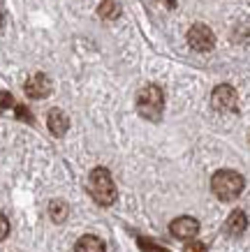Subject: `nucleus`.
Masks as SVG:
<instances>
[{"mask_svg":"<svg viewBox=\"0 0 250 252\" xmlns=\"http://www.w3.org/2000/svg\"><path fill=\"white\" fill-rule=\"evenodd\" d=\"M98 14L102 16V19H107V21H114L116 16L121 14V5H118L116 0H102V2H100Z\"/></svg>","mask_w":250,"mask_h":252,"instance_id":"9b49d317","label":"nucleus"},{"mask_svg":"<svg viewBox=\"0 0 250 252\" xmlns=\"http://www.w3.org/2000/svg\"><path fill=\"white\" fill-rule=\"evenodd\" d=\"M183 252H206V245L195 241V243H188V245H185V250H183Z\"/></svg>","mask_w":250,"mask_h":252,"instance_id":"f3484780","label":"nucleus"},{"mask_svg":"<svg viewBox=\"0 0 250 252\" xmlns=\"http://www.w3.org/2000/svg\"><path fill=\"white\" fill-rule=\"evenodd\" d=\"M246 224H248L246 213H243V211H232V215H229V220H227V231L229 234H232V236L243 234V231H246Z\"/></svg>","mask_w":250,"mask_h":252,"instance_id":"9d476101","label":"nucleus"},{"mask_svg":"<svg viewBox=\"0 0 250 252\" xmlns=\"http://www.w3.org/2000/svg\"><path fill=\"white\" fill-rule=\"evenodd\" d=\"M14 116H16V118H21V121H31V114H28V109L21 107V104H14Z\"/></svg>","mask_w":250,"mask_h":252,"instance_id":"2eb2a0df","label":"nucleus"},{"mask_svg":"<svg viewBox=\"0 0 250 252\" xmlns=\"http://www.w3.org/2000/svg\"><path fill=\"white\" fill-rule=\"evenodd\" d=\"M137 243H139V250H142V252H169L167 248L158 245L155 241H148V238H139Z\"/></svg>","mask_w":250,"mask_h":252,"instance_id":"ddd939ff","label":"nucleus"},{"mask_svg":"<svg viewBox=\"0 0 250 252\" xmlns=\"http://www.w3.org/2000/svg\"><path fill=\"white\" fill-rule=\"evenodd\" d=\"M211 188L213 194L222 201H232L243 192V178L236 171H229V169H222L211 178Z\"/></svg>","mask_w":250,"mask_h":252,"instance_id":"f03ea898","label":"nucleus"},{"mask_svg":"<svg viewBox=\"0 0 250 252\" xmlns=\"http://www.w3.org/2000/svg\"><path fill=\"white\" fill-rule=\"evenodd\" d=\"M7 234H9V222H7L5 215H0V241L7 236Z\"/></svg>","mask_w":250,"mask_h":252,"instance_id":"dca6fc26","label":"nucleus"},{"mask_svg":"<svg viewBox=\"0 0 250 252\" xmlns=\"http://www.w3.org/2000/svg\"><path fill=\"white\" fill-rule=\"evenodd\" d=\"M188 42L195 51H211L213 46H215V35H213V31L209 26L195 23L188 31Z\"/></svg>","mask_w":250,"mask_h":252,"instance_id":"20e7f679","label":"nucleus"},{"mask_svg":"<svg viewBox=\"0 0 250 252\" xmlns=\"http://www.w3.org/2000/svg\"><path fill=\"white\" fill-rule=\"evenodd\" d=\"M91 194L100 206H111L116 197H118L114 178L109 176V171L105 167H98L91 171Z\"/></svg>","mask_w":250,"mask_h":252,"instance_id":"f257e3e1","label":"nucleus"},{"mask_svg":"<svg viewBox=\"0 0 250 252\" xmlns=\"http://www.w3.org/2000/svg\"><path fill=\"white\" fill-rule=\"evenodd\" d=\"M0 26H2V16H0Z\"/></svg>","mask_w":250,"mask_h":252,"instance_id":"a211bd4d","label":"nucleus"},{"mask_svg":"<svg viewBox=\"0 0 250 252\" xmlns=\"http://www.w3.org/2000/svg\"><path fill=\"white\" fill-rule=\"evenodd\" d=\"M51 218L56 222H63L68 218V204L65 201H51Z\"/></svg>","mask_w":250,"mask_h":252,"instance_id":"f8f14e48","label":"nucleus"},{"mask_svg":"<svg viewBox=\"0 0 250 252\" xmlns=\"http://www.w3.org/2000/svg\"><path fill=\"white\" fill-rule=\"evenodd\" d=\"M169 229L174 234L176 238H181V241H190V238L197 236L199 231V222L195 218H190V215H183V218H176L172 224H169Z\"/></svg>","mask_w":250,"mask_h":252,"instance_id":"0eeeda50","label":"nucleus"},{"mask_svg":"<svg viewBox=\"0 0 250 252\" xmlns=\"http://www.w3.org/2000/svg\"><path fill=\"white\" fill-rule=\"evenodd\" d=\"M14 99H12V95H9V93H0V109H14Z\"/></svg>","mask_w":250,"mask_h":252,"instance_id":"4468645a","label":"nucleus"},{"mask_svg":"<svg viewBox=\"0 0 250 252\" xmlns=\"http://www.w3.org/2000/svg\"><path fill=\"white\" fill-rule=\"evenodd\" d=\"M211 102H213V109H218V111H236V107H239V95H236V91L232 86L222 84L213 91Z\"/></svg>","mask_w":250,"mask_h":252,"instance_id":"39448f33","label":"nucleus"},{"mask_svg":"<svg viewBox=\"0 0 250 252\" xmlns=\"http://www.w3.org/2000/svg\"><path fill=\"white\" fill-rule=\"evenodd\" d=\"M74 252H105V243H102V238L86 234V236H81L76 241Z\"/></svg>","mask_w":250,"mask_h":252,"instance_id":"1a4fd4ad","label":"nucleus"},{"mask_svg":"<svg viewBox=\"0 0 250 252\" xmlns=\"http://www.w3.org/2000/svg\"><path fill=\"white\" fill-rule=\"evenodd\" d=\"M23 91H26V95H28V97H33V99H44V97H49V95H51L53 84H51V79L46 77V74L37 72V74H33V77L26 81Z\"/></svg>","mask_w":250,"mask_h":252,"instance_id":"423d86ee","label":"nucleus"},{"mask_svg":"<svg viewBox=\"0 0 250 252\" xmlns=\"http://www.w3.org/2000/svg\"><path fill=\"white\" fill-rule=\"evenodd\" d=\"M137 109L139 114L148 118V121H158L162 109H165V95L158 86H146L137 95Z\"/></svg>","mask_w":250,"mask_h":252,"instance_id":"7ed1b4c3","label":"nucleus"},{"mask_svg":"<svg viewBox=\"0 0 250 252\" xmlns=\"http://www.w3.org/2000/svg\"><path fill=\"white\" fill-rule=\"evenodd\" d=\"M46 125H49V130L53 132V137H63L70 127V118L61 109H51V111H49V118H46Z\"/></svg>","mask_w":250,"mask_h":252,"instance_id":"6e6552de","label":"nucleus"}]
</instances>
